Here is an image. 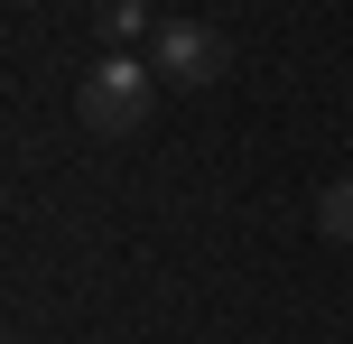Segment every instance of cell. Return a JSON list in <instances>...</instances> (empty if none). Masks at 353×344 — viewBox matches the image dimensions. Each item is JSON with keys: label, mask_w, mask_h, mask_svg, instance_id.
Instances as JSON below:
<instances>
[{"label": "cell", "mask_w": 353, "mask_h": 344, "mask_svg": "<svg viewBox=\"0 0 353 344\" xmlns=\"http://www.w3.org/2000/svg\"><path fill=\"white\" fill-rule=\"evenodd\" d=\"M74 112H84V130H103V140L149 130V112H159V65H149V56H103V65L84 74V93H74Z\"/></svg>", "instance_id": "obj_1"}, {"label": "cell", "mask_w": 353, "mask_h": 344, "mask_svg": "<svg viewBox=\"0 0 353 344\" xmlns=\"http://www.w3.org/2000/svg\"><path fill=\"white\" fill-rule=\"evenodd\" d=\"M149 65H159V84H223V65H232V47H223V28H205V19H159V37H149Z\"/></svg>", "instance_id": "obj_2"}, {"label": "cell", "mask_w": 353, "mask_h": 344, "mask_svg": "<svg viewBox=\"0 0 353 344\" xmlns=\"http://www.w3.org/2000/svg\"><path fill=\"white\" fill-rule=\"evenodd\" d=\"M103 37L112 47H140V37H159V10L149 0H103Z\"/></svg>", "instance_id": "obj_3"}, {"label": "cell", "mask_w": 353, "mask_h": 344, "mask_svg": "<svg viewBox=\"0 0 353 344\" xmlns=\"http://www.w3.org/2000/svg\"><path fill=\"white\" fill-rule=\"evenodd\" d=\"M316 233H335V242H353V177H335L316 196Z\"/></svg>", "instance_id": "obj_4"}]
</instances>
